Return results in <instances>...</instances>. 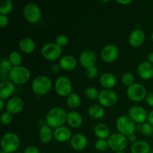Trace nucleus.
<instances>
[{"label": "nucleus", "instance_id": "1", "mask_svg": "<svg viewBox=\"0 0 153 153\" xmlns=\"http://www.w3.org/2000/svg\"><path fill=\"white\" fill-rule=\"evenodd\" d=\"M67 114L64 108L60 107H54L48 111L45 117L46 125L52 128H59L64 126L67 123Z\"/></svg>", "mask_w": 153, "mask_h": 153}, {"label": "nucleus", "instance_id": "2", "mask_svg": "<svg viewBox=\"0 0 153 153\" xmlns=\"http://www.w3.org/2000/svg\"><path fill=\"white\" fill-rule=\"evenodd\" d=\"M52 88V82L49 77L46 76H39L33 80L31 89L37 96H44L50 92Z\"/></svg>", "mask_w": 153, "mask_h": 153}, {"label": "nucleus", "instance_id": "3", "mask_svg": "<svg viewBox=\"0 0 153 153\" xmlns=\"http://www.w3.org/2000/svg\"><path fill=\"white\" fill-rule=\"evenodd\" d=\"M20 146V140L19 136L13 132L5 133L1 137V150L7 153H13L17 151Z\"/></svg>", "mask_w": 153, "mask_h": 153}, {"label": "nucleus", "instance_id": "4", "mask_svg": "<svg viewBox=\"0 0 153 153\" xmlns=\"http://www.w3.org/2000/svg\"><path fill=\"white\" fill-rule=\"evenodd\" d=\"M116 126L118 132L126 137H128L134 134L136 129L135 123L128 116L123 115L117 118L116 121Z\"/></svg>", "mask_w": 153, "mask_h": 153}, {"label": "nucleus", "instance_id": "5", "mask_svg": "<svg viewBox=\"0 0 153 153\" xmlns=\"http://www.w3.org/2000/svg\"><path fill=\"white\" fill-rule=\"evenodd\" d=\"M10 81L16 85H23L29 81L31 73L28 68L23 66L13 67L9 73Z\"/></svg>", "mask_w": 153, "mask_h": 153}, {"label": "nucleus", "instance_id": "6", "mask_svg": "<svg viewBox=\"0 0 153 153\" xmlns=\"http://www.w3.org/2000/svg\"><path fill=\"white\" fill-rule=\"evenodd\" d=\"M126 94L130 100L135 102H139L143 101V100H146L147 91L145 86L141 84L134 83L131 86L128 87Z\"/></svg>", "mask_w": 153, "mask_h": 153}, {"label": "nucleus", "instance_id": "7", "mask_svg": "<svg viewBox=\"0 0 153 153\" xmlns=\"http://www.w3.org/2000/svg\"><path fill=\"white\" fill-rule=\"evenodd\" d=\"M23 16L30 23H37L41 19V9L35 3L29 2L24 6Z\"/></svg>", "mask_w": 153, "mask_h": 153}, {"label": "nucleus", "instance_id": "8", "mask_svg": "<svg viewBox=\"0 0 153 153\" xmlns=\"http://www.w3.org/2000/svg\"><path fill=\"white\" fill-rule=\"evenodd\" d=\"M109 148L114 152H122L128 146V140L127 137L120 133L116 132L111 134L108 138Z\"/></svg>", "mask_w": 153, "mask_h": 153}, {"label": "nucleus", "instance_id": "9", "mask_svg": "<svg viewBox=\"0 0 153 153\" xmlns=\"http://www.w3.org/2000/svg\"><path fill=\"white\" fill-rule=\"evenodd\" d=\"M55 90L58 96L61 97H67L72 94L73 91V85L67 76H60L55 80Z\"/></svg>", "mask_w": 153, "mask_h": 153}, {"label": "nucleus", "instance_id": "10", "mask_svg": "<svg viewBox=\"0 0 153 153\" xmlns=\"http://www.w3.org/2000/svg\"><path fill=\"white\" fill-rule=\"evenodd\" d=\"M62 48L58 46L55 43H47L41 49V55L48 61H55L61 58Z\"/></svg>", "mask_w": 153, "mask_h": 153}, {"label": "nucleus", "instance_id": "11", "mask_svg": "<svg viewBox=\"0 0 153 153\" xmlns=\"http://www.w3.org/2000/svg\"><path fill=\"white\" fill-rule=\"evenodd\" d=\"M98 101L100 105L105 108H111L117 102V95L112 90H103L100 92Z\"/></svg>", "mask_w": 153, "mask_h": 153}, {"label": "nucleus", "instance_id": "12", "mask_svg": "<svg viewBox=\"0 0 153 153\" xmlns=\"http://www.w3.org/2000/svg\"><path fill=\"white\" fill-rule=\"evenodd\" d=\"M148 114L146 109L140 105H134L128 110V117L135 123L141 125L147 120Z\"/></svg>", "mask_w": 153, "mask_h": 153}, {"label": "nucleus", "instance_id": "13", "mask_svg": "<svg viewBox=\"0 0 153 153\" xmlns=\"http://www.w3.org/2000/svg\"><path fill=\"white\" fill-rule=\"evenodd\" d=\"M119 49L114 44L106 45L101 51V58L106 63H112L117 59L119 56Z\"/></svg>", "mask_w": 153, "mask_h": 153}, {"label": "nucleus", "instance_id": "14", "mask_svg": "<svg viewBox=\"0 0 153 153\" xmlns=\"http://www.w3.org/2000/svg\"><path fill=\"white\" fill-rule=\"evenodd\" d=\"M97 54L93 50L85 49L79 55V63L84 68L87 69L95 65L97 62Z\"/></svg>", "mask_w": 153, "mask_h": 153}, {"label": "nucleus", "instance_id": "15", "mask_svg": "<svg viewBox=\"0 0 153 153\" xmlns=\"http://www.w3.org/2000/svg\"><path fill=\"white\" fill-rule=\"evenodd\" d=\"M6 110L12 115L17 114L24 108V102L17 97H12L6 103Z\"/></svg>", "mask_w": 153, "mask_h": 153}, {"label": "nucleus", "instance_id": "16", "mask_svg": "<svg viewBox=\"0 0 153 153\" xmlns=\"http://www.w3.org/2000/svg\"><path fill=\"white\" fill-rule=\"evenodd\" d=\"M146 39L145 32L141 28H135L128 37V43L133 47H139L143 44Z\"/></svg>", "mask_w": 153, "mask_h": 153}, {"label": "nucleus", "instance_id": "17", "mask_svg": "<svg viewBox=\"0 0 153 153\" xmlns=\"http://www.w3.org/2000/svg\"><path fill=\"white\" fill-rule=\"evenodd\" d=\"M138 76L143 80H149L153 78V65L149 61H142L137 66Z\"/></svg>", "mask_w": 153, "mask_h": 153}, {"label": "nucleus", "instance_id": "18", "mask_svg": "<svg viewBox=\"0 0 153 153\" xmlns=\"http://www.w3.org/2000/svg\"><path fill=\"white\" fill-rule=\"evenodd\" d=\"M70 145L74 150L82 151L88 145V139L84 134L78 133L73 135L70 139Z\"/></svg>", "mask_w": 153, "mask_h": 153}, {"label": "nucleus", "instance_id": "19", "mask_svg": "<svg viewBox=\"0 0 153 153\" xmlns=\"http://www.w3.org/2000/svg\"><path fill=\"white\" fill-rule=\"evenodd\" d=\"M72 132L69 128L66 126H61L54 129V138L60 143H64L72 138Z\"/></svg>", "mask_w": 153, "mask_h": 153}, {"label": "nucleus", "instance_id": "20", "mask_svg": "<svg viewBox=\"0 0 153 153\" xmlns=\"http://www.w3.org/2000/svg\"><path fill=\"white\" fill-rule=\"evenodd\" d=\"M15 91L14 84L10 81L1 82L0 83V99L5 100L10 98Z\"/></svg>", "mask_w": 153, "mask_h": 153}, {"label": "nucleus", "instance_id": "21", "mask_svg": "<svg viewBox=\"0 0 153 153\" xmlns=\"http://www.w3.org/2000/svg\"><path fill=\"white\" fill-rule=\"evenodd\" d=\"M61 69L66 71H72L77 66V60L72 55H67L62 56L59 60V64Z\"/></svg>", "mask_w": 153, "mask_h": 153}, {"label": "nucleus", "instance_id": "22", "mask_svg": "<svg viewBox=\"0 0 153 153\" xmlns=\"http://www.w3.org/2000/svg\"><path fill=\"white\" fill-rule=\"evenodd\" d=\"M100 83L105 90H111L117 85V78L111 73H105L100 76Z\"/></svg>", "mask_w": 153, "mask_h": 153}, {"label": "nucleus", "instance_id": "23", "mask_svg": "<svg viewBox=\"0 0 153 153\" xmlns=\"http://www.w3.org/2000/svg\"><path fill=\"white\" fill-rule=\"evenodd\" d=\"M83 119L80 113L76 111H72L67 114V123L71 128H77L82 126Z\"/></svg>", "mask_w": 153, "mask_h": 153}, {"label": "nucleus", "instance_id": "24", "mask_svg": "<svg viewBox=\"0 0 153 153\" xmlns=\"http://www.w3.org/2000/svg\"><path fill=\"white\" fill-rule=\"evenodd\" d=\"M39 137H40V140L42 143H49L54 137V131L50 126H49L46 124L44 126H42L39 130Z\"/></svg>", "mask_w": 153, "mask_h": 153}, {"label": "nucleus", "instance_id": "25", "mask_svg": "<svg viewBox=\"0 0 153 153\" xmlns=\"http://www.w3.org/2000/svg\"><path fill=\"white\" fill-rule=\"evenodd\" d=\"M19 49L25 54H30L35 49V43L30 37H24L19 42Z\"/></svg>", "mask_w": 153, "mask_h": 153}, {"label": "nucleus", "instance_id": "26", "mask_svg": "<svg viewBox=\"0 0 153 153\" xmlns=\"http://www.w3.org/2000/svg\"><path fill=\"white\" fill-rule=\"evenodd\" d=\"M94 134L98 137V139H105L107 140L110 137V129L109 127L105 123H98L95 126L94 128Z\"/></svg>", "mask_w": 153, "mask_h": 153}, {"label": "nucleus", "instance_id": "27", "mask_svg": "<svg viewBox=\"0 0 153 153\" xmlns=\"http://www.w3.org/2000/svg\"><path fill=\"white\" fill-rule=\"evenodd\" d=\"M150 151V145L145 140H137L131 147V153H149Z\"/></svg>", "mask_w": 153, "mask_h": 153}, {"label": "nucleus", "instance_id": "28", "mask_svg": "<svg viewBox=\"0 0 153 153\" xmlns=\"http://www.w3.org/2000/svg\"><path fill=\"white\" fill-rule=\"evenodd\" d=\"M88 114L90 117L94 120L102 119L105 115V111L104 108L100 105H92L88 109Z\"/></svg>", "mask_w": 153, "mask_h": 153}, {"label": "nucleus", "instance_id": "29", "mask_svg": "<svg viewBox=\"0 0 153 153\" xmlns=\"http://www.w3.org/2000/svg\"><path fill=\"white\" fill-rule=\"evenodd\" d=\"M82 100L79 94L76 93H72L67 97V105L70 108L76 109L80 106Z\"/></svg>", "mask_w": 153, "mask_h": 153}, {"label": "nucleus", "instance_id": "30", "mask_svg": "<svg viewBox=\"0 0 153 153\" xmlns=\"http://www.w3.org/2000/svg\"><path fill=\"white\" fill-rule=\"evenodd\" d=\"M13 10V3L10 0H1L0 1V15H6Z\"/></svg>", "mask_w": 153, "mask_h": 153}, {"label": "nucleus", "instance_id": "31", "mask_svg": "<svg viewBox=\"0 0 153 153\" xmlns=\"http://www.w3.org/2000/svg\"><path fill=\"white\" fill-rule=\"evenodd\" d=\"M8 60L13 67L20 66L22 61V56L17 51H13L8 55Z\"/></svg>", "mask_w": 153, "mask_h": 153}, {"label": "nucleus", "instance_id": "32", "mask_svg": "<svg viewBox=\"0 0 153 153\" xmlns=\"http://www.w3.org/2000/svg\"><path fill=\"white\" fill-rule=\"evenodd\" d=\"M13 67L8 59H2L0 63V74H9Z\"/></svg>", "mask_w": 153, "mask_h": 153}, {"label": "nucleus", "instance_id": "33", "mask_svg": "<svg viewBox=\"0 0 153 153\" xmlns=\"http://www.w3.org/2000/svg\"><path fill=\"white\" fill-rule=\"evenodd\" d=\"M99 95L100 93L97 91V88H94V87H89V88H86L85 91V96L87 99L90 100H98Z\"/></svg>", "mask_w": 153, "mask_h": 153}, {"label": "nucleus", "instance_id": "34", "mask_svg": "<svg viewBox=\"0 0 153 153\" xmlns=\"http://www.w3.org/2000/svg\"><path fill=\"white\" fill-rule=\"evenodd\" d=\"M139 126V130L141 131L142 134L146 136H152L153 134V126L149 123L146 122L144 123Z\"/></svg>", "mask_w": 153, "mask_h": 153}, {"label": "nucleus", "instance_id": "35", "mask_svg": "<svg viewBox=\"0 0 153 153\" xmlns=\"http://www.w3.org/2000/svg\"><path fill=\"white\" fill-rule=\"evenodd\" d=\"M94 147L99 152H105L109 148L108 143V140H105V139H98L97 141L95 142L94 144Z\"/></svg>", "mask_w": 153, "mask_h": 153}, {"label": "nucleus", "instance_id": "36", "mask_svg": "<svg viewBox=\"0 0 153 153\" xmlns=\"http://www.w3.org/2000/svg\"><path fill=\"white\" fill-rule=\"evenodd\" d=\"M134 76L131 73H126L123 75L122 80L123 84L127 87H129L134 84Z\"/></svg>", "mask_w": 153, "mask_h": 153}, {"label": "nucleus", "instance_id": "37", "mask_svg": "<svg viewBox=\"0 0 153 153\" xmlns=\"http://www.w3.org/2000/svg\"><path fill=\"white\" fill-rule=\"evenodd\" d=\"M68 37L65 34H59L55 38V43L60 47H64L68 44Z\"/></svg>", "mask_w": 153, "mask_h": 153}, {"label": "nucleus", "instance_id": "38", "mask_svg": "<svg viewBox=\"0 0 153 153\" xmlns=\"http://www.w3.org/2000/svg\"><path fill=\"white\" fill-rule=\"evenodd\" d=\"M99 75V70L95 65L86 69V76L87 77L91 79H95Z\"/></svg>", "mask_w": 153, "mask_h": 153}, {"label": "nucleus", "instance_id": "39", "mask_svg": "<svg viewBox=\"0 0 153 153\" xmlns=\"http://www.w3.org/2000/svg\"><path fill=\"white\" fill-rule=\"evenodd\" d=\"M1 122L3 125H9L13 121V115L7 111L3 112L1 114Z\"/></svg>", "mask_w": 153, "mask_h": 153}, {"label": "nucleus", "instance_id": "40", "mask_svg": "<svg viewBox=\"0 0 153 153\" xmlns=\"http://www.w3.org/2000/svg\"><path fill=\"white\" fill-rule=\"evenodd\" d=\"M9 18L6 15H0V28H3L8 25Z\"/></svg>", "mask_w": 153, "mask_h": 153}, {"label": "nucleus", "instance_id": "41", "mask_svg": "<svg viewBox=\"0 0 153 153\" xmlns=\"http://www.w3.org/2000/svg\"><path fill=\"white\" fill-rule=\"evenodd\" d=\"M24 153H40L38 147L36 146H29L24 150Z\"/></svg>", "mask_w": 153, "mask_h": 153}, {"label": "nucleus", "instance_id": "42", "mask_svg": "<svg viewBox=\"0 0 153 153\" xmlns=\"http://www.w3.org/2000/svg\"><path fill=\"white\" fill-rule=\"evenodd\" d=\"M146 102L150 107H153V91L147 94L146 97Z\"/></svg>", "mask_w": 153, "mask_h": 153}, {"label": "nucleus", "instance_id": "43", "mask_svg": "<svg viewBox=\"0 0 153 153\" xmlns=\"http://www.w3.org/2000/svg\"><path fill=\"white\" fill-rule=\"evenodd\" d=\"M61 67H60L59 64H53V65H52V67H51L50 70H51V72H52V73H58V72L60 71V70H61Z\"/></svg>", "mask_w": 153, "mask_h": 153}, {"label": "nucleus", "instance_id": "44", "mask_svg": "<svg viewBox=\"0 0 153 153\" xmlns=\"http://www.w3.org/2000/svg\"><path fill=\"white\" fill-rule=\"evenodd\" d=\"M127 138H128V142H130V143H131L133 144V143H136V142L137 141V135H136L135 134H131L130 136H128V137H127Z\"/></svg>", "mask_w": 153, "mask_h": 153}, {"label": "nucleus", "instance_id": "45", "mask_svg": "<svg viewBox=\"0 0 153 153\" xmlns=\"http://www.w3.org/2000/svg\"><path fill=\"white\" fill-rule=\"evenodd\" d=\"M0 79H1V82L10 81V76H9V74H0Z\"/></svg>", "mask_w": 153, "mask_h": 153}, {"label": "nucleus", "instance_id": "46", "mask_svg": "<svg viewBox=\"0 0 153 153\" xmlns=\"http://www.w3.org/2000/svg\"><path fill=\"white\" fill-rule=\"evenodd\" d=\"M147 122L153 126V110L151 111L149 114H148Z\"/></svg>", "mask_w": 153, "mask_h": 153}, {"label": "nucleus", "instance_id": "47", "mask_svg": "<svg viewBox=\"0 0 153 153\" xmlns=\"http://www.w3.org/2000/svg\"><path fill=\"white\" fill-rule=\"evenodd\" d=\"M147 60H148V61H149V63H151V64H152L153 65V51H152V52H151L148 55Z\"/></svg>", "mask_w": 153, "mask_h": 153}, {"label": "nucleus", "instance_id": "48", "mask_svg": "<svg viewBox=\"0 0 153 153\" xmlns=\"http://www.w3.org/2000/svg\"><path fill=\"white\" fill-rule=\"evenodd\" d=\"M4 105H6L5 103H4V100L0 99V111H2L4 109Z\"/></svg>", "mask_w": 153, "mask_h": 153}, {"label": "nucleus", "instance_id": "49", "mask_svg": "<svg viewBox=\"0 0 153 153\" xmlns=\"http://www.w3.org/2000/svg\"><path fill=\"white\" fill-rule=\"evenodd\" d=\"M117 2L121 4H128L132 2V1H131V0H129V1H117Z\"/></svg>", "mask_w": 153, "mask_h": 153}, {"label": "nucleus", "instance_id": "50", "mask_svg": "<svg viewBox=\"0 0 153 153\" xmlns=\"http://www.w3.org/2000/svg\"><path fill=\"white\" fill-rule=\"evenodd\" d=\"M114 153H126L124 151H122V152H114Z\"/></svg>", "mask_w": 153, "mask_h": 153}, {"label": "nucleus", "instance_id": "51", "mask_svg": "<svg viewBox=\"0 0 153 153\" xmlns=\"http://www.w3.org/2000/svg\"><path fill=\"white\" fill-rule=\"evenodd\" d=\"M151 38H152V40L153 41V31H152V34H151Z\"/></svg>", "mask_w": 153, "mask_h": 153}, {"label": "nucleus", "instance_id": "52", "mask_svg": "<svg viewBox=\"0 0 153 153\" xmlns=\"http://www.w3.org/2000/svg\"><path fill=\"white\" fill-rule=\"evenodd\" d=\"M0 153H7V152H4V151H3V150H1V152H0Z\"/></svg>", "mask_w": 153, "mask_h": 153}, {"label": "nucleus", "instance_id": "53", "mask_svg": "<svg viewBox=\"0 0 153 153\" xmlns=\"http://www.w3.org/2000/svg\"><path fill=\"white\" fill-rule=\"evenodd\" d=\"M16 153H24V152H19H19H16Z\"/></svg>", "mask_w": 153, "mask_h": 153}, {"label": "nucleus", "instance_id": "54", "mask_svg": "<svg viewBox=\"0 0 153 153\" xmlns=\"http://www.w3.org/2000/svg\"><path fill=\"white\" fill-rule=\"evenodd\" d=\"M149 153H153V149H152V150H151L150 152H149Z\"/></svg>", "mask_w": 153, "mask_h": 153}, {"label": "nucleus", "instance_id": "55", "mask_svg": "<svg viewBox=\"0 0 153 153\" xmlns=\"http://www.w3.org/2000/svg\"><path fill=\"white\" fill-rule=\"evenodd\" d=\"M152 137H153V134H152Z\"/></svg>", "mask_w": 153, "mask_h": 153}, {"label": "nucleus", "instance_id": "56", "mask_svg": "<svg viewBox=\"0 0 153 153\" xmlns=\"http://www.w3.org/2000/svg\"><path fill=\"white\" fill-rule=\"evenodd\" d=\"M43 153H45V152H43Z\"/></svg>", "mask_w": 153, "mask_h": 153}]
</instances>
